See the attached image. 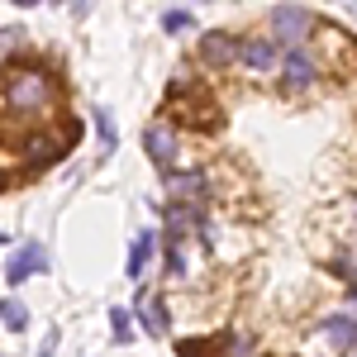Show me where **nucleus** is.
I'll use <instances>...</instances> for the list:
<instances>
[{
	"label": "nucleus",
	"mask_w": 357,
	"mask_h": 357,
	"mask_svg": "<svg viewBox=\"0 0 357 357\" xmlns=\"http://www.w3.org/2000/svg\"><path fill=\"white\" fill-rule=\"evenodd\" d=\"M110 324H114V343H129L134 329H129V314L124 310H110Z\"/></svg>",
	"instance_id": "16"
},
{
	"label": "nucleus",
	"mask_w": 357,
	"mask_h": 357,
	"mask_svg": "<svg viewBox=\"0 0 357 357\" xmlns=\"http://www.w3.org/2000/svg\"><path fill=\"white\" fill-rule=\"evenodd\" d=\"M281 72H286V82L291 86H310L314 82V57L305 53V48H286V57H281Z\"/></svg>",
	"instance_id": "12"
},
{
	"label": "nucleus",
	"mask_w": 357,
	"mask_h": 357,
	"mask_svg": "<svg viewBox=\"0 0 357 357\" xmlns=\"http://www.w3.org/2000/svg\"><path fill=\"white\" fill-rule=\"evenodd\" d=\"M310 29H314V15H310L305 5H276V10H272V33L281 38V43L301 48Z\"/></svg>",
	"instance_id": "4"
},
{
	"label": "nucleus",
	"mask_w": 357,
	"mask_h": 357,
	"mask_svg": "<svg viewBox=\"0 0 357 357\" xmlns=\"http://www.w3.org/2000/svg\"><path fill=\"white\" fill-rule=\"evenodd\" d=\"M5 181H10V176H5V172H0V191H5Z\"/></svg>",
	"instance_id": "21"
},
{
	"label": "nucleus",
	"mask_w": 357,
	"mask_h": 357,
	"mask_svg": "<svg viewBox=\"0 0 357 357\" xmlns=\"http://www.w3.org/2000/svg\"><path fill=\"white\" fill-rule=\"evenodd\" d=\"M162 29H167V33H186V29H191V15H186V10H167Z\"/></svg>",
	"instance_id": "15"
},
{
	"label": "nucleus",
	"mask_w": 357,
	"mask_h": 357,
	"mask_svg": "<svg viewBox=\"0 0 357 357\" xmlns=\"http://www.w3.org/2000/svg\"><path fill=\"white\" fill-rule=\"evenodd\" d=\"M238 62L248 72H276L281 67V48L272 38H238Z\"/></svg>",
	"instance_id": "6"
},
{
	"label": "nucleus",
	"mask_w": 357,
	"mask_h": 357,
	"mask_svg": "<svg viewBox=\"0 0 357 357\" xmlns=\"http://www.w3.org/2000/svg\"><path fill=\"white\" fill-rule=\"evenodd\" d=\"M20 43V29H0V53H10Z\"/></svg>",
	"instance_id": "18"
},
{
	"label": "nucleus",
	"mask_w": 357,
	"mask_h": 357,
	"mask_svg": "<svg viewBox=\"0 0 357 357\" xmlns=\"http://www.w3.org/2000/svg\"><path fill=\"white\" fill-rule=\"evenodd\" d=\"M153 252H158V234H153V229H143L134 243H129V267H124V272H129V281H143V276H148Z\"/></svg>",
	"instance_id": "10"
},
{
	"label": "nucleus",
	"mask_w": 357,
	"mask_h": 357,
	"mask_svg": "<svg viewBox=\"0 0 357 357\" xmlns=\"http://www.w3.org/2000/svg\"><path fill=\"white\" fill-rule=\"evenodd\" d=\"M53 348H57V329H48V338H43V348H38V357H53Z\"/></svg>",
	"instance_id": "19"
},
{
	"label": "nucleus",
	"mask_w": 357,
	"mask_h": 357,
	"mask_svg": "<svg viewBox=\"0 0 357 357\" xmlns=\"http://www.w3.org/2000/svg\"><path fill=\"white\" fill-rule=\"evenodd\" d=\"M162 181H167V195H176L181 205H200L205 191H210L205 172H162Z\"/></svg>",
	"instance_id": "8"
},
{
	"label": "nucleus",
	"mask_w": 357,
	"mask_h": 357,
	"mask_svg": "<svg viewBox=\"0 0 357 357\" xmlns=\"http://www.w3.org/2000/svg\"><path fill=\"white\" fill-rule=\"evenodd\" d=\"M200 57H205L210 67H229V62H238V38H229V33H205V38H200Z\"/></svg>",
	"instance_id": "11"
},
{
	"label": "nucleus",
	"mask_w": 357,
	"mask_h": 357,
	"mask_svg": "<svg viewBox=\"0 0 357 357\" xmlns=\"http://www.w3.org/2000/svg\"><path fill=\"white\" fill-rule=\"evenodd\" d=\"M10 148H15V158L24 167H53L57 158L72 148V138H62L57 129H29V134L10 138Z\"/></svg>",
	"instance_id": "2"
},
{
	"label": "nucleus",
	"mask_w": 357,
	"mask_h": 357,
	"mask_svg": "<svg viewBox=\"0 0 357 357\" xmlns=\"http://www.w3.org/2000/svg\"><path fill=\"white\" fill-rule=\"evenodd\" d=\"M38 272H48V248L43 243L15 248V257L5 262V281H10V286H20V281H29V276H38Z\"/></svg>",
	"instance_id": "5"
},
{
	"label": "nucleus",
	"mask_w": 357,
	"mask_h": 357,
	"mask_svg": "<svg viewBox=\"0 0 357 357\" xmlns=\"http://www.w3.org/2000/svg\"><path fill=\"white\" fill-rule=\"evenodd\" d=\"M53 100H57V82L48 67H38V62H10L0 72V114L33 119V114L53 110Z\"/></svg>",
	"instance_id": "1"
},
{
	"label": "nucleus",
	"mask_w": 357,
	"mask_h": 357,
	"mask_svg": "<svg viewBox=\"0 0 357 357\" xmlns=\"http://www.w3.org/2000/svg\"><path fill=\"white\" fill-rule=\"evenodd\" d=\"M143 148H148V158L158 162V172H172L176 158H181V138H176V129H172L167 119H153V124L143 129Z\"/></svg>",
	"instance_id": "3"
},
{
	"label": "nucleus",
	"mask_w": 357,
	"mask_h": 357,
	"mask_svg": "<svg viewBox=\"0 0 357 357\" xmlns=\"http://www.w3.org/2000/svg\"><path fill=\"white\" fill-rule=\"evenodd\" d=\"M229 357H257L252 338H248V333H234V338H229Z\"/></svg>",
	"instance_id": "17"
},
{
	"label": "nucleus",
	"mask_w": 357,
	"mask_h": 357,
	"mask_svg": "<svg viewBox=\"0 0 357 357\" xmlns=\"http://www.w3.org/2000/svg\"><path fill=\"white\" fill-rule=\"evenodd\" d=\"M0 324H5V329H15V333H24L29 329V310L20 301H0Z\"/></svg>",
	"instance_id": "13"
},
{
	"label": "nucleus",
	"mask_w": 357,
	"mask_h": 357,
	"mask_svg": "<svg viewBox=\"0 0 357 357\" xmlns=\"http://www.w3.org/2000/svg\"><path fill=\"white\" fill-rule=\"evenodd\" d=\"M96 129H100V138H105V153H114V119H110V110H96Z\"/></svg>",
	"instance_id": "14"
},
{
	"label": "nucleus",
	"mask_w": 357,
	"mask_h": 357,
	"mask_svg": "<svg viewBox=\"0 0 357 357\" xmlns=\"http://www.w3.org/2000/svg\"><path fill=\"white\" fill-rule=\"evenodd\" d=\"M134 314H138V324H143V333H148V338H162V333H167V305H162V296H153L148 286H138Z\"/></svg>",
	"instance_id": "7"
},
{
	"label": "nucleus",
	"mask_w": 357,
	"mask_h": 357,
	"mask_svg": "<svg viewBox=\"0 0 357 357\" xmlns=\"http://www.w3.org/2000/svg\"><path fill=\"white\" fill-rule=\"evenodd\" d=\"M348 305H353V314H357V281H353V301H348Z\"/></svg>",
	"instance_id": "20"
},
{
	"label": "nucleus",
	"mask_w": 357,
	"mask_h": 357,
	"mask_svg": "<svg viewBox=\"0 0 357 357\" xmlns=\"http://www.w3.org/2000/svg\"><path fill=\"white\" fill-rule=\"evenodd\" d=\"M319 343H329L333 353H357V319H343V314H333L319 324Z\"/></svg>",
	"instance_id": "9"
}]
</instances>
